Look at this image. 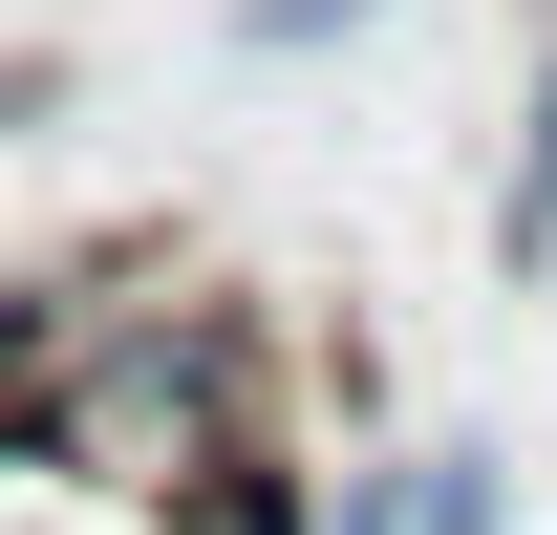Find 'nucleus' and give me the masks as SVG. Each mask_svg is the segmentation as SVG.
Wrapping results in <instances>:
<instances>
[{"mask_svg": "<svg viewBox=\"0 0 557 535\" xmlns=\"http://www.w3.org/2000/svg\"><path fill=\"white\" fill-rule=\"evenodd\" d=\"M258 407H278V300H258V278L86 300V322H65V386H44V471H108V493H150L172 450L258 428Z\"/></svg>", "mask_w": 557, "mask_h": 535, "instance_id": "f257e3e1", "label": "nucleus"}, {"mask_svg": "<svg viewBox=\"0 0 557 535\" xmlns=\"http://www.w3.org/2000/svg\"><path fill=\"white\" fill-rule=\"evenodd\" d=\"M129 514H150V535H322V471H300V428L258 407V428H214V450H172V471L129 493Z\"/></svg>", "mask_w": 557, "mask_h": 535, "instance_id": "f03ea898", "label": "nucleus"}, {"mask_svg": "<svg viewBox=\"0 0 557 535\" xmlns=\"http://www.w3.org/2000/svg\"><path fill=\"white\" fill-rule=\"evenodd\" d=\"M86 278H0V471H44V386H65Z\"/></svg>", "mask_w": 557, "mask_h": 535, "instance_id": "7ed1b4c3", "label": "nucleus"}, {"mask_svg": "<svg viewBox=\"0 0 557 535\" xmlns=\"http://www.w3.org/2000/svg\"><path fill=\"white\" fill-rule=\"evenodd\" d=\"M493 258H515V278H557V43H536V86H515V172H493Z\"/></svg>", "mask_w": 557, "mask_h": 535, "instance_id": "20e7f679", "label": "nucleus"}, {"mask_svg": "<svg viewBox=\"0 0 557 535\" xmlns=\"http://www.w3.org/2000/svg\"><path fill=\"white\" fill-rule=\"evenodd\" d=\"M408 535H515V450H493V428H450V450L408 471Z\"/></svg>", "mask_w": 557, "mask_h": 535, "instance_id": "39448f33", "label": "nucleus"}, {"mask_svg": "<svg viewBox=\"0 0 557 535\" xmlns=\"http://www.w3.org/2000/svg\"><path fill=\"white\" fill-rule=\"evenodd\" d=\"M364 22H386V0H236V43H258V65H322V43H364Z\"/></svg>", "mask_w": 557, "mask_h": 535, "instance_id": "423d86ee", "label": "nucleus"}, {"mask_svg": "<svg viewBox=\"0 0 557 535\" xmlns=\"http://www.w3.org/2000/svg\"><path fill=\"white\" fill-rule=\"evenodd\" d=\"M44 108H65V65H44V43H0V150L44 129Z\"/></svg>", "mask_w": 557, "mask_h": 535, "instance_id": "0eeeda50", "label": "nucleus"}, {"mask_svg": "<svg viewBox=\"0 0 557 535\" xmlns=\"http://www.w3.org/2000/svg\"><path fill=\"white\" fill-rule=\"evenodd\" d=\"M322 535H408V471H344V514Z\"/></svg>", "mask_w": 557, "mask_h": 535, "instance_id": "6e6552de", "label": "nucleus"}]
</instances>
